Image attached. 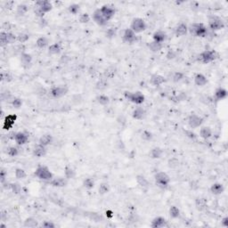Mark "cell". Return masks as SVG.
Segmentation results:
<instances>
[{"label":"cell","mask_w":228,"mask_h":228,"mask_svg":"<svg viewBox=\"0 0 228 228\" xmlns=\"http://www.w3.org/2000/svg\"><path fill=\"white\" fill-rule=\"evenodd\" d=\"M17 116L15 114H9L7 115L5 120H4V124H3V128L5 130H8L10 128H12V127L14 126V122L16 121Z\"/></svg>","instance_id":"12"},{"label":"cell","mask_w":228,"mask_h":228,"mask_svg":"<svg viewBox=\"0 0 228 228\" xmlns=\"http://www.w3.org/2000/svg\"><path fill=\"white\" fill-rule=\"evenodd\" d=\"M132 116H133V118H135V119H138V120L143 119L145 116V110L142 107H137L133 110Z\"/></svg>","instance_id":"23"},{"label":"cell","mask_w":228,"mask_h":228,"mask_svg":"<svg viewBox=\"0 0 228 228\" xmlns=\"http://www.w3.org/2000/svg\"><path fill=\"white\" fill-rule=\"evenodd\" d=\"M18 153H19V151L16 147H10L8 149V152H7V154L11 157H15L18 155Z\"/></svg>","instance_id":"50"},{"label":"cell","mask_w":228,"mask_h":228,"mask_svg":"<svg viewBox=\"0 0 228 228\" xmlns=\"http://www.w3.org/2000/svg\"><path fill=\"white\" fill-rule=\"evenodd\" d=\"M203 123V118L202 117H200L199 115H196V114H192L190 115V117L188 118V125L189 127L193 129L194 128H198L199 127L202 126V124Z\"/></svg>","instance_id":"9"},{"label":"cell","mask_w":228,"mask_h":228,"mask_svg":"<svg viewBox=\"0 0 228 228\" xmlns=\"http://www.w3.org/2000/svg\"><path fill=\"white\" fill-rule=\"evenodd\" d=\"M93 19L94 21V22L97 23L99 26H105L107 24V22H108V21L102 16L100 9H97V10H95L94 12Z\"/></svg>","instance_id":"11"},{"label":"cell","mask_w":228,"mask_h":228,"mask_svg":"<svg viewBox=\"0 0 228 228\" xmlns=\"http://www.w3.org/2000/svg\"><path fill=\"white\" fill-rule=\"evenodd\" d=\"M184 78V74L182 73V72H176L174 75H173V80L175 81V82H178V81H180V80H182Z\"/></svg>","instance_id":"51"},{"label":"cell","mask_w":228,"mask_h":228,"mask_svg":"<svg viewBox=\"0 0 228 228\" xmlns=\"http://www.w3.org/2000/svg\"><path fill=\"white\" fill-rule=\"evenodd\" d=\"M69 89L66 86H54L50 90L51 95L54 98H61L64 96L68 93Z\"/></svg>","instance_id":"7"},{"label":"cell","mask_w":228,"mask_h":228,"mask_svg":"<svg viewBox=\"0 0 228 228\" xmlns=\"http://www.w3.org/2000/svg\"><path fill=\"white\" fill-rule=\"evenodd\" d=\"M226 96H227V91H226V89H225L223 87L218 88L215 92V97L217 100H223V99L226 98Z\"/></svg>","instance_id":"27"},{"label":"cell","mask_w":228,"mask_h":228,"mask_svg":"<svg viewBox=\"0 0 228 228\" xmlns=\"http://www.w3.org/2000/svg\"><path fill=\"white\" fill-rule=\"evenodd\" d=\"M166 81L165 78L161 75H159V74H154L150 78V83L154 86H161L162 85L164 82Z\"/></svg>","instance_id":"17"},{"label":"cell","mask_w":228,"mask_h":228,"mask_svg":"<svg viewBox=\"0 0 228 228\" xmlns=\"http://www.w3.org/2000/svg\"><path fill=\"white\" fill-rule=\"evenodd\" d=\"M152 38H153V41L162 44L167 39V34L165 33L164 31H162V30H158V31H155L153 33Z\"/></svg>","instance_id":"18"},{"label":"cell","mask_w":228,"mask_h":228,"mask_svg":"<svg viewBox=\"0 0 228 228\" xmlns=\"http://www.w3.org/2000/svg\"><path fill=\"white\" fill-rule=\"evenodd\" d=\"M195 205H196L197 210L202 211L203 210H205L207 207V201L204 198H198L195 201Z\"/></svg>","instance_id":"29"},{"label":"cell","mask_w":228,"mask_h":228,"mask_svg":"<svg viewBox=\"0 0 228 228\" xmlns=\"http://www.w3.org/2000/svg\"><path fill=\"white\" fill-rule=\"evenodd\" d=\"M31 60H32V57H31V55H30V54H26V53L22 54V55H21V62H22V63L24 66L30 64Z\"/></svg>","instance_id":"33"},{"label":"cell","mask_w":228,"mask_h":228,"mask_svg":"<svg viewBox=\"0 0 228 228\" xmlns=\"http://www.w3.org/2000/svg\"><path fill=\"white\" fill-rule=\"evenodd\" d=\"M96 87H97L98 89H104V88L107 87V83H105L104 81H101V82H99V83L97 84Z\"/></svg>","instance_id":"57"},{"label":"cell","mask_w":228,"mask_h":228,"mask_svg":"<svg viewBox=\"0 0 228 228\" xmlns=\"http://www.w3.org/2000/svg\"><path fill=\"white\" fill-rule=\"evenodd\" d=\"M6 176H7V174H6V170L5 169H1V171H0V181H1V183L2 184H4L5 183V181H6Z\"/></svg>","instance_id":"55"},{"label":"cell","mask_w":228,"mask_h":228,"mask_svg":"<svg viewBox=\"0 0 228 228\" xmlns=\"http://www.w3.org/2000/svg\"><path fill=\"white\" fill-rule=\"evenodd\" d=\"M210 191L213 194L215 195H218L224 193L225 191V187L222 184H219V183H216V184H213L210 187Z\"/></svg>","instance_id":"22"},{"label":"cell","mask_w":228,"mask_h":228,"mask_svg":"<svg viewBox=\"0 0 228 228\" xmlns=\"http://www.w3.org/2000/svg\"><path fill=\"white\" fill-rule=\"evenodd\" d=\"M79 8H80V6H79L78 5H77V4H72L71 6H69V11H70V13L72 14H77L79 12Z\"/></svg>","instance_id":"44"},{"label":"cell","mask_w":228,"mask_h":228,"mask_svg":"<svg viewBox=\"0 0 228 228\" xmlns=\"http://www.w3.org/2000/svg\"><path fill=\"white\" fill-rule=\"evenodd\" d=\"M185 134H186V136H188L189 138H191V139H196L197 138V135H196V134L195 133H194L192 130H186L185 131Z\"/></svg>","instance_id":"53"},{"label":"cell","mask_w":228,"mask_h":228,"mask_svg":"<svg viewBox=\"0 0 228 228\" xmlns=\"http://www.w3.org/2000/svg\"><path fill=\"white\" fill-rule=\"evenodd\" d=\"M35 14H36L37 16L41 17V18H42V17L44 16V14H44V13H43L42 11H41L39 8H37L36 10H35Z\"/></svg>","instance_id":"59"},{"label":"cell","mask_w":228,"mask_h":228,"mask_svg":"<svg viewBox=\"0 0 228 228\" xmlns=\"http://www.w3.org/2000/svg\"><path fill=\"white\" fill-rule=\"evenodd\" d=\"M209 26L212 30H219L225 27V23L219 17L212 16L209 20Z\"/></svg>","instance_id":"6"},{"label":"cell","mask_w":228,"mask_h":228,"mask_svg":"<svg viewBox=\"0 0 228 228\" xmlns=\"http://www.w3.org/2000/svg\"><path fill=\"white\" fill-rule=\"evenodd\" d=\"M155 182L156 184L161 187H167L170 183V178L165 172H158L155 175Z\"/></svg>","instance_id":"5"},{"label":"cell","mask_w":228,"mask_h":228,"mask_svg":"<svg viewBox=\"0 0 228 228\" xmlns=\"http://www.w3.org/2000/svg\"><path fill=\"white\" fill-rule=\"evenodd\" d=\"M64 175H65V178L67 179H70V178H74L75 176V171L71 168L70 167H66L65 168V171H64Z\"/></svg>","instance_id":"39"},{"label":"cell","mask_w":228,"mask_h":228,"mask_svg":"<svg viewBox=\"0 0 228 228\" xmlns=\"http://www.w3.org/2000/svg\"><path fill=\"white\" fill-rule=\"evenodd\" d=\"M188 30L196 37H205L208 34V29L202 23H193L188 28Z\"/></svg>","instance_id":"1"},{"label":"cell","mask_w":228,"mask_h":228,"mask_svg":"<svg viewBox=\"0 0 228 228\" xmlns=\"http://www.w3.org/2000/svg\"><path fill=\"white\" fill-rule=\"evenodd\" d=\"M83 186L86 188V189H92L94 186V182L93 181L92 178H86L83 182Z\"/></svg>","instance_id":"41"},{"label":"cell","mask_w":228,"mask_h":228,"mask_svg":"<svg viewBox=\"0 0 228 228\" xmlns=\"http://www.w3.org/2000/svg\"><path fill=\"white\" fill-rule=\"evenodd\" d=\"M36 6H38V8L40 9L44 14H46V13L50 12L52 8H53V5L51 4L49 1H47V0L38 1L36 3Z\"/></svg>","instance_id":"13"},{"label":"cell","mask_w":228,"mask_h":228,"mask_svg":"<svg viewBox=\"0 0 228 228\" xmlns=\"http://www.w3.org/2000/svg\"><path fill=\"white\" fill-rule=\"evenodd\" d=\"M0 43H1V46H5L7 45V41H6V31H1L0 32Z\"/></svg>","instance_id":"47"},{"label":"cell","mask_w":228,"mask_h":228,"mask_svg":"<svg viewBox=\"0 0 228 228\" xmlns=\"http://www.w3.org/2000/svg\"><path fill=\"white\" fill-rule=\"evenodd\" d=\"M29 38H30V36H29L28 34H25V33L19 34V35H18V37H17V40L21 43H25L26 41H28V40H29Z\"/></svg>","instance_id":"45"},{"label":"cell","mask_w":228,"mask_h":228,"mask_svg":"<svg viewBox=\"0 0 228 228\" xmlns=\"http://www.w3.org/2000/svg\"><path fill=\"white\" fill-rule=\"evenodd\" d=\"M141 137H142V139H143V140H145V141H150V140H152V139L153 135H152V134L150 132V131L145 130V131H144V132L142 133Z\"/></svg>","instance_id":"46"},{"label":"cell","mask_w":228,"mask_h":228,"mask_svg":"<svg viewBox=\"0 0 228 228\" xmlns=\"http://www.w3.org/2000/svg\"><path fill=\"white\" fill-rule=\"evenodd\" d=\"M168 165H169V167L170 169H176V168H178V165H179V161L176 158H172V159H170L169 161Z\"/></svg>","instance_id":"42"},{"label":"cell","mask_w":228,"mask_h":228,"mask_svg":"<svg viewBox=\"0 0 228 228\" xmlns=\"http://www.w3.org/2000/svg\"><path fill=\"white\" fill-rule=\"evenodd\" d=\"M14 175H15V178L17 179H24L26 178V172L23 170V169H17L15 170V173H14Z\"/></svg>","instance_id":"40"},{"label":"cell","mask_w":228,"mask_h":228,"mask_svg":"<svg viewBox=\"0 0 228 228\" xmlns=\"http://www.w3.org/2000/svg\"><path fill=\"white\" fill-rule=\"evenodd\" d=\"M188 31V27L186 23H180L178 24V27L176 28V30H175V33L177 35V37H182V36H185Z\"/></svg>","instance_id":"21"},{"label":"cell","mask_w":228,"mask_h":228,"mask_svg":"<svg viewBox=\"0 0 228 228\" xmlns=\"http://www.w3.org/2000/svg\"><path fill=\"white\" fill-rule=\"evenodd\" d=\"M28 10H29V7L27 5H24V4L19 5L17 7V14L18 15H24L28 12Z\"/></svg>","instance_id":"38"},{"label":"cell","mask_w":228,"mask_h":228,"mask_svg":"<svg viewBox=\"0 0 228 228\" xmlns=\"http://www.w3.org/2000/svg\"><path fill=\"white\" fill-rule=\"evenodd\" d=\"M130 29L135 32V33H140L143 32L146 30V23L143 19L141 18H135L132 21Z\"/></svg>","instance_id":"4"},{"label":"cell","mask_w":228,"mask_h":228,"mask_svg":"<svg viewBox=\"0 0 228 228\" xmlns=\"http://www.w3.org/2000/svg\"><path fill=\"white\" fill-rule=\"evenodd\" d=\"M123 40L126 43L132 44L136 40V36L135 33L131 30V29H127L123 35Z\"/></svg>","instance_id":"14"},{"label":"cell","mask_w":228,"mask_h":228,"mask_svg":"<svg viewBox=\"0 0 228 228\" xmlns=\"http://www.w3.org/2000/svg\"><path fill=\"white\" fill-rule=\"evenodd\" d=\"M169 215H170V217L172 218H178V217H179V215H180L179 209H178V207H176V206L170 207V209H169Z\"/></svg>","instance_id":"35"},{"label":"cell","mask_w":228,"mask_h":228,"mask_svg":"<svg viewBox=\"0 0 228 228\" xmlns=\"http://www.w3.org/2000/svg\"><path fill=\"white\" fill-rule=\"evenodd\" d=\"M52 142H53V136L49 134H46V135H42L40 138H39V141H38V143L39 144H42L44 146H47V145H49V144H52Z\"/></svg>","instance_id":"26"},{"label":"cell","mask_w":228,"mask_h":228,"mask_svg":"<svg viewBox=\"0 0 228 228\" xmlns=\"http://www.w3.org/2000/svg\"><path fill=\"white\" fill-rule=\"evenodd\" d=\"M48 43H49L48 38H47L46 37H45V36H42V37L38 38L37 39L36 45H37V46H38V48H45V47L48 45Z\"/></svg>","instance_id":"28"},{"label":"cell","mask_w":228,"mask_h":228,"mask_svg":"<svg viewBox=\"0 0 228 228\" xmlns=\"http://www.w3.org/2000/svg\"><path fill=\"white\" fill-rule=\"evenodd\" d=\"M38 226V222L33 218H29L24 221V226L29 228L37 227Z\"/></svg>","instance_id":"31"},{"label":"cell","mask_w":228,"mask_h":228,"mask_svg":"<svg viewBox=\"0 0 228 228\" xmlns=\"http://www.w3.org/2000/svg\"><path fill=\"white\" fill-rule=\"evenodd\" d=\"M14 139L16 142L17 144L23 145V144H25L28 142L29 136H28V135H26L25 133H23V132H18L16 134H14Z\"/></svg>","instance_id":"15"},{"label":"cell","mask_w":228,"mask_h":228,"mask_svg":"<svg viewBox=\"0 0 228 228\" xmlns=\"http://www.w3.org/2000/svg\"><path fill=\"white\" fill-rule=\"evenodd\" d=\"M35 176L38 178L44 180V181H49L53 179V174L48 169V168L45 166H39L35 171Z\"/></svg>","instance_id":"2"},{"label":"cell","mask_w":228,"mask_h":228,"mask_svg":"<svg viewBox=\"0 0 228 228\" xmlns=\"http://www.w3.org/2000/svg\"><path fill=\"white\" fill-rule=\"evenodd\" d=\"M12 103H13V105L15 107V108H20L22 105V101L20 99V98H14L13 99V101H12Z\"/></svg>","instance_id":"52"},{"label":"cell","mask_w":228,"mask_h":228,"mask_svg":"<svg viewBox=\"0 0 228 228\" xmlns=\"http://www.w3.org/2000/svg\"><path fill=\"white\" fill-rule=\"evenodd\" d=\"M124 96L125 98L128 100V101L132 102L135 104H141L144 102V95L141 92H128V91H126L124 93Z\"/></svg>","instance_id":"3"},{"label":"cell","mask_w":228,"mask_h":228,"mask_svg":"<svg viewBox=\"0 0 228 228\" xmlns=\"http://www.w3.org/2000/svg\"><path fill=\"white\" fill-rule=\"evenodd\" d=\"M151 226L152 228H162L167 226V221L162 217H157L152 220Z\"/></svg>","instance_id":"16"},{"label":"cell","mask_w":228,"mask_h":228,"mask_svg":"<svg viewBox=\"0 0 228 228\" xmlns=\"http://www.w3.org/2000/svg\"><path fill=\"white\" fill-rule=\"evenodd\" d=\"M136 181H137L138 185L141 186L142 187H148V186H149L148 180L144 178V176H141V175L137 176V177H136Z\"/></svg>","instance_id":"36"},{"label":"cell","mask_w":228,"mask_h":228,"mask_svg":"<svg viewBox=\"0 0 228 228\" xmlns=\"http://www.w3.org/2000/svg\"><path fill=\"white\" fill-rule=\"evenodd\" d=\"M102 16L104 17L107 21H110L115 15V9L110 6H102L100 8Z\"/></svg>","instance_id":"10"},{"label":"cell","mask_w":228,"mask_h":228,"mask_svg":"<svg viewBox=\"0 0 228 228\" xmlns=\"http://www.w3.org/2000/svg\"><path fill=\"white\" fill-rule=\"evenodd\" d=\"M90 21V16L88 14H83L79 16V22L81 23H87Z\"/></svg>","instance_id":"49"},{"label":"cell","mask_w":228,"mask_h":228,"mask_svg":"<svg viewBox=\"0 0 228 228\" xmlns=\"http://www.w3.org/2000/svg\"><path fill=\"white\" fill-rule=\"evenodd\" d=\"M176 56H177V53H176L174 50H169V52H168V54H167V55H166V57H167L169 60L174 59Z\"/></svg>","instance_id":"56"},{"label":"cell","mask_w":228,"mask_h":228,"mask_svg":"<svg viewBox=\"0 0 228 228\" xmlns=\"http://www.w3.org/2000/svg\"><path fill=\"white\" fill-rule=\"evenodd\" d=\"M46 153V146H44L42 144H38L33 150V154L36 157H38V158H41L43 156H45Z\"/></svg>","instance_id":"20"},{"label":"cell","mask_w":228,"mask_h":228,"mask_svg":"<svg viewBox=\"0 0 228 228\" xmlns=\"http://www.w3.org/2000/svg\"><path fill=\"white\" fill-rule=\"evenodd\" d=\"M42 227L44 228H54L55 227V225L51 221H45L42 224Z\"/></svg>","instance_id":"54"},{"label":"cell","mask_w":228,"mask_h":228,"mask_svg":"<svg viewBox=\"0 0 228 228\" xmlns=\"http://www.w3.org/2000/svg\"><path fill=\"white\" fill-rule=\"evenodd\" d=\"M109 190H110V188H109L108 184L103 183L99 187V194H107L109 192Z\"/></svg>","instance_id":"43"},{"label":"cell","mask_w":228,"mask_h":228,"mask_svg":"<svg viewBox=\"0 0 228 228\" xmlns=\"http://www.w3.org/2000/svg\"><path fill=\"white\" fill-rule=\"evenodd\" d=\"M115 33H116V31H115V30L112 28V29H110V30H108V31H107V37H109V38H111V37H113V36H115Z\"/></svg>","instance_id":"58"},{"label":"cell","mask_w":228,"mask_h":228,"mask_svg":"<svg viewBox=\"0 0 228 228\" xmlns=\"http://www.w3.org/2000/svg\"><path fill=\"white\" fill-rule=\"evenodd\" d=\"M221 224H222V226H225V227H228V218L227 217H226V218H224L222 221H221Z\"/></svg>","instance_id":"60"},{"label":"cell","mask_w":228,"mask_h":228,"mask_svg":"<svg viewBox=\"0 0 228 228\" xmlns=\"http://www.w3.org/2000/svg\"><path fill=\"white\" fill-rule=\"evenodd\" d=\"M217 58V53L214 50H206L200 55V59L203 63H210Z\"/></svg>","instance_id":"8"},{"label":"cell","mask_w":228,"mask_h":228,"mask_svg":"<svg viewBox=\"0 0 228 228\" xmlns=\"http://www.w3.org/2000/svg\"><path fill=\"white\" fill-rule=\"evenodd\" d=\"M50 185L55 187H63L67 185V178H53L50 181Z\"/></svg>","instance_id":"19"},{"label":"cell","mask_w":228,"mask_h":228,"mask_svg":"<svg viewBox=\"0 0 228 228\" xmlns=\"http://www.w3.org/2000/svg\"><path fill=\"white\" fill-rule=\"evenodd\" d=\"M163 154V151L160 147H154L151 151V156L152 159H160Z\"/></svg>","instance_id":"32"},{"label":"cell","mask_w":228,"mask_h":228,"mask_svg":"<svg viewBox=\"0 0 228 228\" xmlns=\"http://www.w3.org/2000/svg\"><path fill=\"white\" fill-rule=\"evenodd\" d=\"M194 83L199 86H204L205 85L208 83L207 78L204 76L203 74H197L194 78Z\"/></svg>","instance_id":"24"},{"label":"cell","mask_w":228,"mask_h":228,"mask_svg":"<svg viewBox=\"0 0 228 228\" xmlns=\"http://www.w3.org/2000/svg\"><path fill=\"white\" fill-rule=\"evenodd\" d=\"M13 6H14V2H13V1L7 2V3L6 4V8H8V9H12Z\"/></svg>","instance_id":"61"},{"label":"cell","mask_w":228,"mask_h":228,"mask_svg":"<svg viewBox=\"0 0 228 228\" xmlns=\"http://www.w3.org/2000/svg\"><path fill=\"white\" fill-rule=\"evenodd\" d=\"M61 51H62V47L58 43H54V44L51 45L48 48V52L50 54H58L61 53Z\"/></svg>","instance_id":"30"},{"label":"cell","mask_w":228,"mask_h":228,"mask_svg":"<svg viewBox=\"0 0 228 228\" xmlns=\"http://www.w3.org/2000/svg\"><path fill=\"white\" fill-rule=\"evenodd\" d=\"M162 46H163V45H162L161 43L155 42V41H152V42H151L149 44V48H150V50L152 51V52H154V53L161 51V49H162Z\"/></svg>","instance_id":"34"},{"label":"cell","mask_w":228,"mask_h":228,"mask_svg":"<svg viewBox=\"0 0 228 228\" xmlns=\"http://www.w3.org/2000/svg\"><path fill=\"white\" fill-rule=\"evenodd\" d=\"M11 189L13 190V192H14L15 194H20V193H21V191H22V187H21V186H20L18 183L11 184Z\"/></svg>","instance_id":"48"},{"label":"cell","mask_w":228,"mask_h":228,"mask_svg":"<svg viewBox=\"0 0 228 228\" xmlns=\"http://www.w3.org/2000/svg\"><path fill=\"white\" fill-rule=\"evenodd\" d=\"M96 100H97V102H98L100 104H102V105H107V104L109 103V102H110L109 97H108L107 95H104V94H100V95H98L97 98H96Z\"/></svg>","instance_id":"37"},{"label":"cell","mask_w":228,"mask_h":228,"mask_svg":"<svg viewBox=\"0 0 228 228\" xmlns=\"http://www.w3.org/2000/svg\"><path fill=\"white\" fill-rule=\"evenodd\" d=\"M200 136L203 139H209L212 136V130L210 127H203L200 130Z\"/></svg>","instance_id":"25"}]
</instances>
